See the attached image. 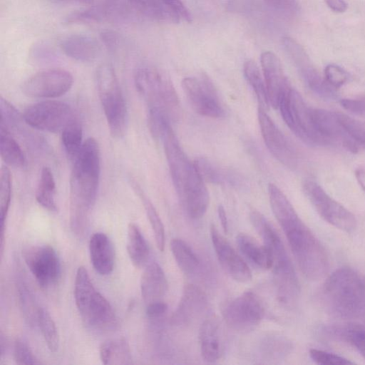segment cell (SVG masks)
I'll use <instances>...</instances> for the list:
<instances>
[{
  "label": "cell",
  "instance_id": "51",
  "mask_svg": "<svg viewBox=\"0 0 365 365\" xmlns=\"http://www.w3.org/2000/svg\"><path fill=\"white\" fill-rule=\"evenodd\" d=\"M32 53L37 58H46L54 54L53 48L46 43L38 42L32 47Z\"/></svg>",
  "mask_w": 365,
  "mask_h": 365
},
{
  "label": "cell",
  "instance_id": "34",
  "mask_svg": "<svg viewBox=\"0 0 365 365\" xmlns=\"http://www.w3.org/2000/svg\"><path fill=\"white\" fill-rule=\"evenodd\" d=\"M243 72L247 81L256 95L259 108L267 110L269 108V103L264 80L257 64L252 60L246 61L243 66Z\"/></svg>",
  "mask_w": 365,
  "mask_h": 365
},
{
  "label": "cell",
  "instance_id": "33",
  "mask_svg": "<svg viewBox=\"0 0 365 365\" xmlns=\"http://www.w3.org/2000/svg\"><path fill=\"white\" fill-rule=\"evenodd\" d=\"M56 190V182L52 171L49 168L43 167L36 190V201L45 209L56 212L58 207L55 200Z\"/></svg>",
  "mask_w": 365,
  "mask_h": 365
},
{
  "label": "cell",
  "instance_id": "29",
  "mask_svg": "<svg viewBox=\"0 0 365 365\" xmlns=\"http://www.w3.org/2000/svg\"><path fill=\"white\" fill-rule=\"evenodd\" d=\"M127 251L135 267H143L147 264L149 258V247L140 230L134 223L128 227Z\"/></svg>",
  "mask_w": 365,
  "mask_h": 365
},
{
  "label": "cell",
  "instance_id": "14",
  "mask_svg": "<svg viewBox=\"0 0 365 365\" xmlns=\"http://www.w3.org/2000/svg\"><path fill=\"white\" fill-rule=\"evenodd\" d=\"M26 264L43 288L55 284L60 279L61 265L56 250L50 245L30 246L24 249Z\"/></svg>",
  "mask_w": 365,
  "mask_h": 365
},
{
  "label": "cell",
  "instance_id": "36",
  "mask_svg": "<svg viewBox=\"0 0 365 365\" xmlns=\"http://www.w3.org/2000/svg\"><path fill=\"white\" fill-rule=\"evenodd\" d=\"M61 140L67 155L73 160L84 142L82 126L76 117L62 130Z\"/></svg>",
  "mask_w": 365,
  "mask_h": 365
},
{
  "label": "cell",
  "instance_id": "32",
  "mask_svg": "<svg viewBox=\"0 0 365 365\" xmlns=\"http://www.w3.org/2000/svg\"><path fill=\"white\" fill-rule=\"evenodd\" d=\"M308 87L316 94L324 98L333 99L336 96V89L315 70L309 60L297 66Z\"/></svg>",
  "mask_w": 365,
  "mask_h": 365
},
{
  "label": "cell",
  "instance_id": "15",
  "mask_svg": "<svg viewBox=\"0 0 365 365\" xmlns=\"http://www.w3.org/2000/svg\"><path fill=\"white\" fill-rule=\"evenodd\" d=\"M133 15L128 3L122 0H100L86 9L68 14L64 19L68 24H96L106 21H126Z\"/></svg>",
  "mask_w": 365,
  "mask_h": 365
},
{
  "label": "cell",
  "instance_id": "16",
  "mask_svg": "<svg viewBox=\"0 0 365 365\" xmlns=\"http://www.w3.org/2000/svg\"><path fill=\"white\" fill-rule=\"evenodd\" d=\"M257 117L261 133L269 151L285 166L295 168L298 163V154L295 148L265 110L259 108Z\"/></svg>",
  "mask_w": 365,
  "mask_h": 365
},
{
  "label": "cell",
  "instance_id": "24",
  "mask_svg": "<svg viewBox=\"0 0 365 365\" xmlns=\"http://www.w3.org/2000/svg\"><path fill=\"white\" fill-rule=\"evenodd\" d=\"M167 288L166 277L161 267L155 262L147 264L140 279V290L144 302L148 304L161 301Z\"/></svg>",
  "mask_w": 365,
  "mask_h": 365
},
{
  "label": "cell",
  "instance_id": "40",
  "mask_svg": "<svg viewBox=\"0 0 365 365\" xmlns=\"http://www.w3.org/2000/svg\"><path fill=\"white\" fill-rule=\"evenodd\" d=\"M337 115L351 138L361 148H365V121L357 120L341 113H337Z\"/></svg>",
  "mask_w": 365,
  "mask_h": 365
},
{
  "label": "cell",
  "instance_id": "54",
  "mask_svg": "<svg viewBox=\"0 0 365 365\" xmlns=\"http://www.w3.org/2000/svg\"><path fill=\"white\" fill-rule=\"evenodd\" d=\"M52 3H58V4H67V3H76L86 4L88 6H92L96 4L100 0H48Z\"/></svg>",
  "mask_w": 365,
  "mask_h": 365
},
{
  "label": "cell",
  "instance_id": "12",
  "mask_svg": "<svg viewBox=\"0 0 365 365\" xmlns=\"http://www.w3.org/2000/svg\"><path fill=\"white\" fill-rule=\"evenodd\" d=\"M71 73L62 68H50L38 72L26 80L22 93L30 98H54L66 93L72 87Z\"/></svg>",
  "mask_w": 365,
  "mask_h": 365
},
{
  "label": "cell",
  "instance_id": "1",
  "mask_svg": "<svg viewBox=\"0 0 365 365\" xmlns=\"http://www.w3.org/2000/svg\"><path fill=\"white\" fill-rule=\"evenodd\" d=\"M268 195L274 215L283 230L300 270L310 280L324 278L329 266L324 247L276 185L269 184Z\"/></svg>",
  "mask_w": 365,
  "mask_h": 365
},
{
  "label": "cell",
  "instance_id": "35",
  "mask_svg": "<svg viewBox=\"0 0 365 365\" xmlns=\"http://www.w3.org/2000/svg\"><path fill=\"white\" fill-rule=\"evenodd\" d=\"M134 185V190L143 204L148 219L153 230L156 246L160 251L163 252L165 244V229L163 222L150 199L136 184Z\"/></svg>",
  "mask_w": 365,
  "mask_h": 365
},
{
  "label": "cell",
  "instance_id": "50",
  "mask_svg": "<svg viewBox=\"0 0 365 365\" xmlns=\"http://www.w3.org/2000/svg\"><path fill=\"white\" fill-rule=\"evenodd\" d=\"M168 309V305L162 302L158 301L147 304L146 314L150 318H158L163 316Z\"/></svg>",
  "mask_w": 365,
  "mask_h": 365
},
{
  "label": "cell",
  "instance_id": "19",
  "mask_svg": "<svg viewBox=\"0 0 365 365\" xmlns=\"http://www.w3.org/2000/svg\"><path fill=\"white\" fill-rule=\"evenodd\" d=\"M260 61L269 106L278 108L280 99L290 84L279 59L274 53L269 51L263 52Z\"/></svg>",
  "mask_w": 365,
  "mask_h": 365
},
{
  "label": "cell",
  "instance_id": "49",
  "mask_svg": "<svg viewBox=\"0 0 365 365\" xmlns=\"http://www.w3.org/2000/svg\"><path fill=\"white\" fill-rule=\"evenodd\" d=\"M172 9H173L180 16L181 19L187 22L192 21V16L181 0H163Z\"/></svg>",
  "mask_w": 365,
  "mask_h": 365
},
{
  "label": "cell",
  "instance_id": "37",
  "mask_svg": "<svg viewBox=\"0 0 365 365\" xmlns=\"http://www.w3.org/2000/svg\"><path fill=\"white\" fill-rule=\"evenodd\" d=\"M36 322L48 349L51 352H56L59 347L58 333L53 319L44 308H39Z\"/></svg>",
  "mask_w": 365,
  "mask_h": 365
},
{
  "label": "cell",
  "instance_id": "46",
  "mask_svg": "<svg viewBox=\"0 0 365 365\" xmlns=\"http://www.w3.org/2000/svg\"><path fill=\"white\" fill-rule=\"evenodd\" d=\"M100 38L105 47L110 53H115L123 48L124 39L120 34L115 31H102Z\"/></svg>",
  "mask_w": 365,
  "mask_h": 365
},
{
  "label": "cell",
  "instance_id": "7",
  "mask_svg": "<svg viewBox=\"0 0 365 365\" xmlns=\"http://www.w3.org/2000/svg\"><path fill=\"white\" fill-rule=\"evenodd\" d=\"M96 81L110 135L115 138H120L126 130L128 111L113 67L108 63L99 66L96 72Z\"/></svg>",
  "mask_w": 365,
  "mask_h": 365
},
{
  "label": "cell",
  "instance_id": "44",
  "mask_svg": "<svg viewBox=\"0 0 365 365\" xmlns=\"http://www.w3.org/2000/svg\"><path fill=\"white\" fill-rule=\"evenodd\" d=\"M290 347V344L287 340L281 338L271 339V341L264 343L263 354L269 357V359L272 357L277 359L289 352Z\"/></svg>",
  "mask_w": 365,
  "mask_h": 365
},
{
  "label": "cell",
  "instance_id": "22",
  "mask_svg": "<svg viewBox=\"0 0 365 365\" xmlns=\"http://www.w3.org/2000/svg\"><path fill=\"white\" fill-rule=\"evenodd\" d=\"M91 262L101 275L110 274L114 267L115 252L112 242L103 232L94 233L89 240Z\"/></svg>",
  "mask_w": 365,
  "mask_h": 365
},
{
  "label": "cell",
  "instance_id": "56",
  "mask_svg": "<svg viewBox=\"0 0 365 365\" xmlns=\"http://www.w3.org/2000/svg\"><path fill=\"white\" fill-rule=\"evenodd\" d=\"M0 341H1V345H0V347H1V356H3V355L4 354L5 351H6V339H4V336H3V334L1 333V339H0Z\"/></svg>",
  "mask_w": 365,
  "mask_h": 365
},
{
  "label": "cell",
  "instance_id": "10",
  "mask_svg": "<svg viewBox=\"0 0 365 365\" xmlns=\"http://www.w3.org/2000/svg\"><path fill=\"white\" fill-rule=\"evenodd\" d=\"M305 195L320 217L332 226L351 232L356 227L354 215L329 196L316 182L307 180L303 184Z\"/></svg>",
  "mask_w": 365,
  "mask_h": 365
},
{
  "label": "cell",
  "instance_id": "39",
  "mask_svg": "<svg viewBox=\"0 0 365 365\" xmlns=\"http://www.w3.org/2000/svg\"><path fill=\"white\" fill-rule=\"evenodd\" d=\"M194 165L205 182L220 185L225 182V174L212 163L204 158H198L193 162Z\"/></svg>",
  "mask_w": 365,
  "mask_h": 365
},
{
  "label": "cell",
  "instance_id": "3",
  "mask_svg": "<svg viewBox=\"0 0 365 365\" xmlns=\"http://www.w3.org/2000/svg\"><path fill=\"white\" fill-rule=\"evenodd\" d=\"M250 219L272 257L274 281L279 301L294 305L300 293V284L283 242L272 224L259 212L252 210Z\"/></svg>",
  "mask_w": 365,
  "mask_h": 365
},
{
  "label": "cell",
  "instance_id": "20",
  "mask_svg": "<svg viewBox=\"0 0 365 365\" xmlns=\"http://www.w3.org/2000/svg\"><path fill=\"white\" fill-rule=\"evenodd\" d=\"M207 300L205 293L194 284H187L172 321L176 325H188L205 311Z\"/></svg>",
  "mask_w": 365,
  "mask_h": 365
},
{
  "label": "cell",
  "instance_id": "2",
  "mask_svg": "<svg viewBox=\"0 0 365 365\" xmlns=\"http://www.w3.org/2000/svg\"><path fill=\"white\" fill-rule=\"evenodd\" d=\"M70 177V226L73 234L86 232L88 216L93 207L101 175V153L97 140L87 138L73 160Z\"/></svg>",
  "mask_w": 365,
  "mask_h": 365
},
{
  "label": "cell",
  "instance_id": "25",
  "mask_svg": "<svg viewBox=\"0 0 365 365\" xmlns=\"http://www.w3.org/2000/svg\"><path fill=\"white\" fill-rule=\"evenodd\" d=\"M130 9L137 14L156 21L178 24L179 14L163 0H126Z\"/></svg>",
  "mask_w": 365,
  "mask_h": 365
},
{
  "label": "cell",
  "instance_id": "27",
  "mask_svg": "<svg viewBox=\"0 0 365 365\" xmlns=\"http://www.w3.org/2000/svg\"><path fill=\"white\" fill-rule=\"evenodd\" d=\"M99 356L105 365H129L133 364L128 341L124 338L108 340L101 344Z\"/></svg>",
  "mask_w": 365,
  "mask_h": 365
},
{
  "label": "cell",
  "instance_id": "21",
  "mask_svg": "<svg viewBox=\"0 0 365 365\" xmlns=\"http://www.w3.org/2000/svg\"><path fill=\"white\" fill-rule=\"evenodd\" d=\"M200 353L206 362L217 361L223 351L222 333L220 324L215 317L203 321L199 331Z\"/></svg>",
  "mask_w": 365,
  "mask_h": 365
},
{
  "label": "cell",
  "instance_id": "31",
  "mask_svg": "<svg viewBox=\"0 0 365 365\" xmlns=\"http://www.w3.org/2000/svg\"><path fill=\"white\" fill-rule=\"evenodd\" d=\"M170 250L179 268L186 274H195L200 267L199 257L184 240L175 238L170 242Z\"/></svg>",
  "mask_w": 365,
  "mask_h": 365
},
{
  "label": "cell",
  "instance_id": "18",
  "mask_svg": "<svg viewBox=\"0 0 365 365\" xmlns=\"http://www.w3.org/2000/svg\"><path fill=\"white\" fill-rule=\"evenodd\" d=\"M314 126L320 135L329 143L337 142L346 150L358 152L361 147L349 135L337 115L323 109L312 108Z\"/></svg>",
  "mask_w": 365,
  "mask_h": 365
},
{
  "label": "cell",
  "instance_id": "47",
  "mask_svg": "<svg viewBox=\"0 0 365 365\" xmlns=\"http://www.w3.org/2000/svg\"><path fill=\"white\" fill-rule=\"evenodd\" d=\"M341 106L346 110L359 115H365V96L357 98H344Z\"/></svg>",
  "mask_w": 365,
  "mask_h": 365
},
{
  "label": "cell",
  "instance_id": "41",
  "mask_svg": "<svg viewBox=\"0 0 365 365\" xmlns=\"http://www.w3.org/2000/svg\"><path fill=\"white\" fill-rule=\"evenodd\" d=\"M309 355L314 363L321 365H346L354 364V362L343 356L317 349H309Z\"/></svg>",
  "mask_w": 365,
  "mask_h": 365
},
{
  "label": "cell",
  "instance_id": "8",
  "mask_svg": "<svg viewBox=\"0 0 365 365\" xmlns=\"http://www.w3.org/2000/svg\"><path fill=\"white\" fill-rule=\"evenodd\" d=\"M278 108L287 125L303 142L309 145L328 144L314 126L312 108L291 86L284 92Z\"/></svg>",
  "mask_w": 365,
  "mask_h": 365
},
{
  "label": "cell",
  "instance_id": "17",
  "mask_svg": "<svg viewBox=\"0 0 365 365\" xmlns=\"http://www.w3.org/2000/svg\"><path fill=\"white\" fill-rule=\"evenodd\" d=\"M210 236L217 257L225 272L237 282L250 281V269L214 225L210 227Z\"/></svg>",
  "mask_w": 365,
  "mask_h": 365
},
{
  "label": "cell",
  "instance_id": "45",
  "mask_svg": "<svg viewBox=\"0 0 365 365\" xmlns=\"http://www.w3.org/2000/svg\"><path fill=\"white\" fill-rule=\"evenodd\" d=\"M19 291L21 307L24 314L27 317V320H29L30 322L34 320L37 322V315L39 308L37 309H35L36 306L33 296L24 284H21Z\"/></svg>",
  "mask_w": 365,
  "mask_h": 365
},
{
  "label": "cell",
  "instance_id": "52",
  "mask_svg": "<svg viewBox=\"0 0 365 365\" xmlns=\"http://www.w3.org/2000/svg\"><path fill=\"white\" fill-rule=\"evenodd\" d=\"M327 6L335 12H344L347 9V4L344 0H324Z\"/></svg>",
  "mask_w": 365,
  "mask_h": 365
},
{
  "label": "cell",
  "instance_id": "11",
  "mask_svg": "<svg viewBox=\"0 0 365 365\" xmlns=\"http://www.w3.org/2000/svg\"><path fill=\"white\" fill-rule=\"evenodd\" d=\"M264 315L262 303L252 292H247L232 299L224 309L227 325L240 332L255 329Z\"/></svg>",
  "mask_w": 365,
  "mask_h": 365
},
{
  "label": "cell",
  "instance_id": "6",
  "mask_svg": "<svg viewBox=\"0 0 365 365\" xmlns=\"http://www.w3.org/2000/svg\"><path fill=\"white\" fill-rule=\"evenodd\" d=\"M134 82L148 109L163 112L171 122L177 120L180 111L179 99L172 81L165 74L155 68L143 66L135 71Z\"/></svg>",
  "mask_w": 365,
  "mask_h": 365
},
{
  "label": "cell",
  "instance_id": "55",
  "mask_svg": "<svg viewBox=\"0 0 365 365\" xmlns=\"http://www.w3.org/2000/svg\"><path fill=\"white\" fill-rule=\"evenodd\" d=\"M355 177L361 187L365 191V168H359L355 170Z\"/></svg>",
  "mask_w": 365,
  "mask_h": 365
},
{
  "label": "cell",
  "instance_id": "4",
  "mask_svg": "<svg viewBox=\"0 0 365 365\" xmlns=\"http://www.w3.org/2000/svg\"><path fill=\"white\" fill-rule=\"evenodd\" d=\"M321 294L332 314L350 319L365 317V277L354 269H336L327 278Z\"/></svg>",
  "mask_w": 365,
  "mask_h": 365
},
{
  "label": "cell",
  "instance_id": "48",
  "mask_svg": "<svg viewBox=\"0 0 365 365\" xmlns=\"http://www.w3.org/2000/svg\"><path fill=\"white\" fill-rule=\"evenodd\" d=\"M267 4L285 14L293 15L298 11L296 0H265Z\"/></svg>",
  "mask_w": 365,
  "mask_h": 365
},
{
  "label": "cell",
  "instance_id": "13",
  "mask_svg": "<svg viewBox=\"0 0 365 365\" xmlns=\"http://www.w3.org/2000/svg\"><path fill=\"white\" fill-rule=\"evenodd\" d=\"M182 88L191 107L199 115L212 118L224 115L216 90L207 75H202L200 79L185 78Z\"/></svg>",
  "mask_w": 365,
  "mask_h": 365
},
{
  "label": "cell",
  "instance_id": "28",
  "mask_svg": "<svg viewBox=\"0 0 365 365\" xmlns=\"http://www.w3.org/2000/svg\"><path fill=\"white\" fill-rule=\"evenodd\" d=\"M236 242L241 252L253 264L263 269H272V257L264 245H260L251 236L245 233L239 234Z\"/></svg>",
  "mask_w": 365,
  "mask_h": 365
},
{
  "label": "cell",
  "instance_id": "53",
  "mask_svg": "<svg viewBox=\"0 0 365 365\" xmlns=\"http://www.w3.org/2000/svg\"><path fill=\"white\" fill-rule=\"evenodd\" d=\"M217 214L219 220L221 223V226L225 233L228 232V220L226 215V212L222 205H219L217 208Z\"/></svg>",
  "mask_w": 365,
  "mask_h": 365
},
{
  "label": "cell",
  "instance_id": "5",
  "mask_svg": "<svg viewBox=\"0 0 365 365\" xmlns=\"http://www.w3.org/2000/svg\"><path fill=\"white\" fill-rule=\"evenodd\" d=\"M74 299L77 309L89 328L108 332L118 326L115 313L108 301L93 286L87 269L78 268L74 284Z\"/></svg>",
  "mask_w": 365,
  "mask_h": 365
},
{
  "label": "cell",
  "instance_id": "42",
  "mask_svg": "<svg viewBox=\"0 0 365 365\" xmlns=\"http://www.w3.org/2000/svg\"><path fill=\"white\" fill-rule=\"evenodd\" d=\"M14 359L17 364H41L29 344L23 339H16L14 346Z\"/></svg>",
  "mask_w": 365,
  "mask_h": 365
},
{
  "label": "cell",
  "instance_id": "43",
  "mask_svg": "<svg viewBox=\"0 0 365 365\" xmlns=\"http://www.w3.org/2000/svg\"><path fill=\"white\" fill-rule=\"evenodd\" d=\"M324 78L334 88H339L347 82L349 75L339 66L329 64L324 68Z\"/></svg>",
  "mask_w": 365,
  "mask_h": 365
},
{
  "label": "cell",
  "instance_id": "23",
  "mask_svg": "<svg viewBox=\"0 0 365 365\" xmlns=\"http://www.w3.org/2000/svg\"><path fill=\"white\" fill-rule=\"evenodd\" d=\"M63 52L69 58L81 61L90 62L99 55L101 47L98 42L87 35L72 34L61 41Z\"/></svg>",
  "mask_w": 365,
  "mask_h": 365
},
{
  "label": "cell",
  "instance_id": "9",
  "mask_svg": "<svg viewBox=\"0 0 365 365\" xmlns=\"http://www.w3.org/2000/svg\"><path fill=\"white\" fill-rule=\"evenodd\" d=\"M30 127L49 133H59L76 118L71 106L62 101L48 100L31 105L22 116Z\"/></svg>",
  "mask_w": 365,
  "mask_h": 365
},
{
  "label": "cell",
  "instance_id": "38",
  "mask_svg": "<svg viewBox=\"0 0 365 365\" xmlns=\"http://www.w3.org/2000/svg\"><path fill=\"white\" fill-rule=\"evenodd\" d=\"M11 175L9 168L3 165L0 173V233L5 232V220L11 199Z\"/></svg>",
  "mask_w": 365,
  "mask_h": 365
},
{
  "label": "cell",
  "instance_id": "26",
  "mask_svg": "<svg viewBox=\"0 0 365 365\" xmlns=\"http://www.w3.org/2000/svg\"><path fill=\"white\" fill-rule=\"evenodd\" d=\"M324 330L334 338L351 346L365 359V325L346 323L329 326Z\"/></svg>",
  "mask_w": 365,
  "mask_h": 365
},
{
  "label": "cell",
  "instance_id": "30",
  "mask_svg": "<svg viewBox=\"0 0 365 365\" xmlns=\"http://www.w3.org/2000/svg\"><path fill=\"white\" fill-rule=\"evenodd\" d=\"M0 153L6 165L23 168L26 163L25 156L18 142L9 128L0 124Z\"/></svg>",
  "mask_w": 365,
  "mask_h": 365
}]
</instances>
